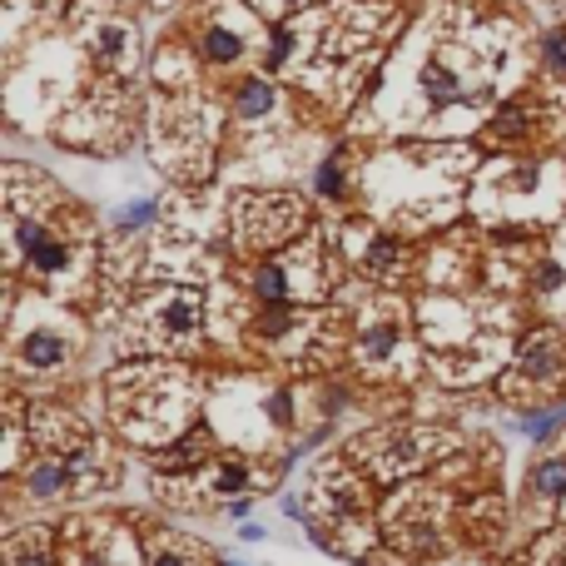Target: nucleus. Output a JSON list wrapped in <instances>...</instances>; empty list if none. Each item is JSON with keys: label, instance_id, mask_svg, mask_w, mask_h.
Listing matches in <instances>:
<instances>
[{"label": "nucleus", "instance_id": "nucleus-6", "mask_svg": "<svg viewBox=\"0 0 566 566\" xmlns=\"http://www.w3.org/2000/svg\"><path fill=\"white\" fill-rule=\"evenodd\" d=\"M343 363L353 368L363 383H413L427 368L423 333L408 319V304L398 298H368L363 313L353 319L343 338Z\"/></svg>", "mask_w": 566, "mask_h": 566}, {"label": "nucleus", "instance_id": "nucleus-9", "mask_svg": "<svg viewBox=\"0 0 566 566\" xmlns=\"http://www.w3.org/2000/svg\"><path fill=\"white\" fill-rule=\"evenodd\" d=\"M497 393L512 408H537V402L566 398V329L562 323H542L517 343L507 373L497 377Z\"/></svg>", "mask_w": 566, "mask_h": 566}, {"label": "nucleus", "instance_id": "nucleus-5", "mask_svg": "<svg viewBox=\"0 0 566 566\" xmlns=\"http://www.w3.org/2000/svg\"><path fill=\"white\" fill-rule=\"evenodd\" d=\"M204 333H209L204 288H194V283H159V288H144L130 304L115 343L130 348L134 358H189L204 348Z\"/></svg>", "mask_w": 566, "mask_h": 566}, {"label": "nucleus", "instance_id": "nucleus-14", "mask_svg": "<svg viewBox=\"0 0 566 566\" xmlns=\"http://www.w3.org/2000/svg\"><path fill=\"white\" fill-rule=\"evenodd\" d=\"M140 542H144V566H219L209 542L165 527V522L140 517Z\"/></svg>", "mask_w": 566, "mask_h": 566}, {"label": "nucleus", "instance_id": "nucleus-18", "mask_svg": "<svg viewBox=\"0 0 566 566\" xmlns=\"http://www.w3.org/2000/svg\"><path fill=\"white\" fill-rule=\"evenodd\" d=\"M517 566H566V527H562V522L537 531Z\"/></svg>", "mask_w": 566, "mask_h": 566}, {"label": "nucleus", "instance_id": "nucleus-7", "mask_svg": "<svg viewBox=\"0 0 566 566\" xmlns=\"http://www.w3.org/2000/svg\"><path fill=\"white\" fill-rule=\"evenodd\" d=\"M377 527L383 542L402 562H437L452 552V531H458V497L442 483H398L377 502Z\"/></svg>", "mask_w": 566, "mask_h": 566}, {"label": "nucleus", "instance_id": "nucleus-13", "mask_svg": "<svg viewBox=\"0 0 566 566\" xmlns=\"http://www.w3.org/2000/svg\"><path fill=\"white\" fill-rule=\"evenodd\" d=\"M298 229V204L283 194H259V200L234 204V239L244 248H273Z\"/></svg>", "mask_w": 566, "mask_h": 566}, {"label": "nucleus", "instance_id": "nucleus-3", "mask_svg": "<svg viewBox=\"0 0 566 566\" xmlns=\"http://www.w3.org/2000/svg\"><path fill=\"white\" fill-rule=\"evenodd\" d=\"M417 333H423L427 368L448 388H472V383L502 377L512 353H517L507 323L483 319L462 298H423L417 304Z\"/></svg>", "mask_w": 566, "mask_h": 566}, {"label": "nucleus", "instance_id": "nucleus-28", "mask_svg": "<svg viewBox=\"0 0 566 566\" xmlns=\"http://www.w3.org/2000/svg\"><path fill=\"white\" fill-rule=\"evenodd\" d=\"M288 5H298V0H288Z\"/></svg>", "mask_w": 566, "mask_h": 566}, {"label": "nucleus", "instance_id": "nucleus-22", "mask_svg": "<svg viewBox=\"0 0 566 566\" xmlns=\"http://www.w3.org/2000/svg\"><path fill=\"white\" fill-rule=\"evenodd\" d=\"M313 189H319V200H343V159H338V154H329V159L319 165Z\"/></svg>", "mask_w": 566, "mask_h": 566}, {"label": "nucleus", "instance_id": "nucleus-25", "mask_svg": "<svg viewBox=\"0 0 566 566\" xmlns=\"http://www.w3.org/2000/svg\"><path fill=\"white\" fill-rule=\"evenodd\" d=\"M546 55H552L556 65H566V30H552V36H546Z\"/></svg>", "mask_w": 566, "mask_h": 566}, {"label": "nucleus", "instance_id": "nucleus-20", "mask_svg": "<svg viewBox=\"0 0 566 566\" xmlns=\"http://www.w3.org/2000/svg\"><path fill=\"white\" fill-rule=\"evenodd\" d=\"M423 90H427V100H437V105H448V100H458V94H462V85H458V75H452V70L433 65V70L423 75Z\"/></svg>", "mask_w": 566, "mask_h": 566}, {"label": "nucleus", "instance_id": "nucleus-24", "mask_svg": "<svg viewBox=\"0 0 566 566\" xmlns=\"http://www.w3.org/2000/svg\"><path fill=\"white\" fill-rule=\"evenodd\" d=\"M288 50H294V36H288V30H273V40H269V65L288 60Z\"/></svg>", "mask_w": 566, "mask_h": 566}, {"label": "nucleus", "instance_id": "nucleus-8", "mask_svg": "<svg viewBox=\"0 0 566 566\" xmlns=\"http://www.w3.org/2000/svg\"><path fill=\"white\" fill-rule=\"evenodd\" d=\"M458 448H462V437L452 427H433V423H417V417H393V423H377L368 433H358L343 452L377 487H398V483H413L417 472H427L433 462L458 458Z\"/></svg>", "mask_w": 566, "mask_h": 566}, {"label": "nucleus", "instance_id": "nucleus-10", "mask_svg": "<svg viewBox=\"0 0 566 566\" xmlns=\"http://www.w3.org/2000/svg\"><path fill=\"white\" fill-rule=\"evenodd\" d=\"M244 288L254 304H323L333 288V263L323 254V244H298L288 254H273V259L254 263L244 273Z\"/></svg>", "mask_w": 566, "mask_h": 566}, {"label": "nucleus", "instance_id": "nucleus-16", "mask_svg": "<svg viewBox=\"0 0 566 566\" xmlns=\"http://www.w3.org/2000/svg\"><path fill=\"white\" fill-rule=\"evenodd\" d=\"M353 263L377 283H398V273H402L398 234H377V229H363V239L353 234Z\"/></svg>", "mask_w": 566, "mask_h": 566}, {"label": "nucleus", "instance_id": "nucleus-2", "mask_svg": "<svg viewBox=\"0 0 566 566\" xmlns=\"http://www.w3.org/2000/svg\"><path fill=\"white\" fill-rule=\"evenodd\" d=\"M119 483V458L110 442L94 437V427L70 408L55 402H30V458L11 477L15 497L55 507L75 497H94Z\"/></svg>", "mask_w": 566, "mask_h": 566}, {"label": "nucleus", "instance_id": "nucleus-17", "mask_svg": "<svg viewBox=\"0 0 566 566\" xmlns=\"http://www.w3.org/2000/svg\"><path fill=\"white\" fill-rule=\"evenodd\" d=\"M517 433L527 437L531 448H552L556 437L566 433V398L537 402V408H517Z\"/></svg>", "mask_w": 566, "mask_h": 566}, {"label": "nucleus", "instance_id": "nucleus-19", "mask_svg": "<svg viewBox=\"0 0 566 566\" xmlns=\"http://www.w3.org/2000/svg\"><path fill=\"white\" fill-rule=\"evenodd\" d=\"M159 219V200H134V204H125L119 209V234H134V229H144V224H154Z\"/></svg>", "mask_w": 566, "mask_h": 566}, {"label": "nucleus", "instance_id": "nucleus-4", "mask_svg": "<svg viewBox=\"0 0 566 566\" xmlns=\"http://www.w3.org/2000/svg\"><path fill=\"white\" fill-rule=\"evenodd\" d=\"M5 338L11 388H60L85 358V323L60 304H15Z\"/></svg>", "mask_w": 566, "mask_h": 566}, {"label": "nucleus", "instance_id": "nucleus-26", "mask_svg": "<svg viewBox=\"0 0 566 566\" xmlns=\"http://www.w3.org/2000/svg\"><path fill=\"white\" fill-rule=\"evenodd\" d=\"M119 50H125V30H105V40H100V55L115 60Z\"/></svg>", "mask_w": 566, "mask_h": 566}, {"label": "nucleus", "instance_id": "nucleus-12", "mask_svg": "<svg viewBox=\"0 0 566 566\" xmlns=\"http://www.w3.org/2000/svg\"><path fill=\"white\" fill-rule=\"evenodd\" d=\"M522 507L537 522L566 527V448H537V458L522 472Z\"/></svg>", "mask_w": 566, "mask_h": 566}, {"label": "nucleus", "instance_id": "nucleus-1", "mask_svg": "<svg viewBox=\"0 0 566 566\" xmlns=\"http://www.w3.org/2000/svg\"><path fill=\"white\" fill-rule=\"evenodd\" d=\"M209 377L179 358H134L105 373V408L119 442L140 452H159L189 427L204 423Z\"/></svg>", "mask_w": 566, "mask_h": 566}, {"label": "nucleus", "instance_id": "nucleus-21", "mask_svg": "<svg viewBox=\"0 0 566 566\" xmlns=\"http://www.w3.org/2000/svg\"><path fill=\"white\" fill-rule=\"evenodd\" d=\"M273 110V90L269 85H259V80H248L244 90H239V115H248V119H259V115H269Z\"/></svg>", "mask_w": 566, "mask_h": 566}, {"label": "nucleus", "instance_id": "nucleus-15", "mask_svg": "<svg viewBox=\"0 0 566 566\" xmlns=\"http://www.w3.org/2000/svg\"><path fill=\"white\" fill-rule=\"evenodd\" d=\"M5 566H65L60 562V527L30 522L5 531Z\"/></svg>", "mask_w": 566, "mask_h": 566}, {"label": "nucleus", "instance_id": "nucleus-27", "mask_svg": "<svg viewBox=\"0 0 566 566\" xmlns=\"http://www.w3.org/2000/svg\"><path fill=\"white\" fill-rule=\"evenodd\" d=\"M263 537H269V531H263L259 522H244V527H239V542H263Z\"/></svg>", "mask_w": 566, "mask_h": 566}, {"label": "nucleus", "instance_id": "nucleus-23", "mask_svg": "<svg viewBox=\"0 0 566 566\" xmlns=\"http://www.w3.org/2000/svg\"><path fill=\"white\" fill-rule=\"evenodd\" d=\"M239 50H244V40H239L234 30H209V36H204V55L219 60V65H224V60H239Z\"/></svg>", "mask_w": 566, "mask_h": 566}, {"label": "nucleus", "instance_id": "nucleus-11", "mask_svg": "<svg viewBox=\"0 0 566 566\" xmlns=\"http://www.w3.org/2000/svg\"><path fill=\"white\" fill-rule=\"evenodd\" d=\"M60 562L65 566H144L140 517L115 512H80L60 527Z\"/></svg>", "mask_w": 566, "mask_h": 566}]
</instances>
